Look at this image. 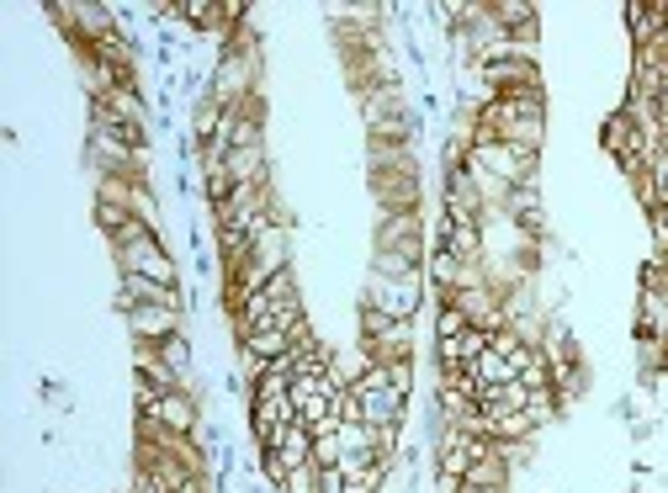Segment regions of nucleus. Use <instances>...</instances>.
<instances>
[{
	"mask_svg": "<svg viewBox=\"0 0 668 493\" xmlns=\"http://www.w3.org/2000/svg\"><path fill=\"white\" fill-rule=\"evenodd\" d=\"M425 303H430V277L425 271H409V277H371V271H366L361 309L388 313V318H398V324H420Z\"/></svg>",
	"mask_w": 668,
	"mask_h": 493,
	"instance_id": "1",
	"label": "nucleus"
},
{
	"mask_svg": "<svg viewBox=\"0 0 668 493\" xmlns=\"http://www.w3.org/2000/svg\"><path fill=\"white\" fill-rule=\"evenodd\" d=\"M371 249L425 266L430 249H435V234L425 228V213H388V217H377V228H371Z\"/></svg>",
	"mask_w": 668,
	"mask_h": 493,
	"instance_id": "2",
	"label": "nucleus"
},
{
	"mask_svg": "<svg viewBox=\"0 0 668 493\" xmlns=\"http://www.w3.org/2000/svg\"><path fill=\"white\" fill-rule=\"evenodd\" d=\"M467 165L488 170L493 181H504L510 191H515V186H536V176H542V155H531V149H520V144H504V138L472 144V149H467Z\"/></svg>",
	"mask_w": 668,
	"mask_h": 493,
	"instance_id": "3",
	"label": "nucleus"
},
{
	"mask_svg": "<svg viewBox=\"0 0 668 493\" xmlns=\"http://www.w3.org/2000/svg\"><path fill=\"white\" fill-rule=\"evenodd\" d=\"M112 260H118V277H149V281H165V287H186L181 266L170 255V239H144V245L112 249Z\"/></svg>",
	"mask_w": 668,
	"mask_h": 493,
	"instance_id": "4",
	"label": "nucleus"
},
{
	"mask_svg": "<svg viewBox=\"0 0 668 493\" xmlns=\"http://www.w3.org/2000/svg\"><path fill=\"white\" fill-rule=\"evenodd\" d=\"M122 309H181V313H191V292H186V287L149 281V277H118V313Z\"/></svg>",
	"mask_w": 668,
	"mask_h": 493,
	"instance_id": "5",
	"label": "nucleus"
},
{
	"mask_svg": "<svg viewBox=\"0 0 668 493\" xmlns=\"http://www.w3.org/2000/svg\"><path fill=\"white\" fill-rule=\"evenodd\" d=\"M371 197H377V217L388 213H420V197H425V176L420 170H398V176H366Z\"/></svg>",
	"mask_w": 668,
	"mask_h": 493,
	"instance_id": "6",
	"label": "nucleus"
},
{
	"mask_svg": "<svg viewBox=\"0 0 668 493\" xmlns=\"http://www.w3.org/2000/svg\"><path fill=\"white\" fill-rule=\"evenodd\" d=\"M435 245L452 249L456 260H488V228H483V217H452V213H441V223H435Z\"/></svg>",
	"mask_w": 668,
	"mask_h": 493,
	"instance_id": "7",
	"label": "nucleus"
},
{
	"mask_svg": "<svg viewBox=\"0 0 668 493\" xmlns=\"http://www.w3.org/2000/svg\"><path fill=\"white\" fill-rule=\"evenodd\" d=\"M122 324L133 345H165L170 335H186L181 309H122Z\"/></svg>",
	"mask_w": 668,
	"mask_h": 493,
	"instance_id": "8",
	"label": "nucleus"
},
{
	"mask_svg": "<svg viewBox=\"0 0 668 493\" xmlns=\"http://www.w3.org/2000/svg\"><path fill=\"white\" fill-rule=\"evenodd\" d=\"M441 213L452 217H488V202L478 181H472V170L467 165H456V170H441Z\"/></svg>",
	"mask_w": 668,
	"mask_h": 493,
	"instance_id": "9",
	"label": "nucleus"
},
{
	"mask_svg": "<svg viewBox=\"0 0 668 493\" xmlns=\"http://www.w3.org/2000/svg\"><path fill=\"white\" fill-rule=\"evenodd\" d=\"M154 419L170 435H197L208 419H202V403H197V388H181V393H159L154 403Z\"/></svg>",
	"mask_w": 668,
	"mask_h": 493,
	"instance_id": "10",
	"label": "nucleus"
},
{
	"mask_svg": "<svg viewBox=\"0 0 668 493\" xmlns=\"http://www.w3.org/2000/svg\"><path fill=\"white\" fill-rule=\"evenodd\" d=\"M361 403V419L371 430H388V425H409V399L393 388H350Z\"/></svg>",
	"mask_w": 668,
	"mask_h": 493,
	"instance_id": "11",
	"label": "nucleus"
},
{
	"mask_svg": "<svg viewBox=\"0 0 668 493\" xmlns=\"http://www.w3.org/2000/svg\"><path fill=\"white\" fill-rule=\"evenodd\" d=\"M621 22H626V32H632V54H637V48H653V43L668 32L664 0H653V5H647V0H626V5H621Z\"/></svg>",
	"mask_w": 668,
	"mask_h": 493,
	"instance_id": "12",
	"label": "nucleus"
},
{
	"mask_svg": "<svg viewBox=\"0 0 668 493\" xmlns=\"http://www.w3.org/2000/svg\"><path fill=\"white\" fill-rule=\"evenodd\" d=\"M632 335L668 339V292H653V287H637V324H632Z\"/></svg>",
	"mask_w": 668,
	"mask_h": 493,
	"instance_id": "13",
	"label": "nucleus"
},
{
	"mask_svg": "<svg viewBox=\"0 0 668 493\" xmlns=\"http://www.w3.org/2000/svg\"><path fill=\"white\" fill-rule=\"evenodd\" d=\"M461 483H467V489H510V483H515V467L504 462L499 446H488V457H478V462L467 467Z\"/></svg>",
	"mask_w": 668,
	"mask_h": 493,
	"instance_id": "14",
	"label": "nucleus"
},
{
	"mask_svg": "<svg viewBox=\"0 0 668 493\" xmlns=\"http://www.w3.org/2000/svg\"><path fill=\"white\" fill-rule=\"evenodd\" d=\"M313 440H319V435L308 430L303 419H298V425H287V430H281V440L271 446L276 462L287 467V472H292V467H308V462H313Z\"/></svg>",
	"mask_w": 668,
	"mask_h": 493,
	"instance_id": "15",
	"label": "nucleus"
},
{
	"mask_svg": "<svg viewBox=\"0 0 668 493\" xmlns=\"http://www.w3.org/2000/svg\"><path fill=\"white\" fill-rule=\"evenodd\" d=\"M298 339L287 335V329H276V324H260V329H249V335H240V350H249V356H260V361H281L287 350H292Z\"/></svg>",
	"mask_w": 668,
	"mask_h": 493,
	"instance_id": "16",
	"label": "nucleus"
},
{
	"mask_svg": "<svg viewBox=\"0 0 668 493\" xmlns=\"http://www.w3.org/2000/svg\"><path fill=\"white\" fill-rule=\"evenodd\" d=\"M472 377H478V388H504V382H520V371L510 367V356H499V350H493V345H488L483 356H478V361H472Z\"/></svg>",
	"mask_w": 668,
	"mask_h": 493,
	"instance_id": "17",
	"label": "nucleus"
},
{
	"mask_svg": "<svg viewBox=\"0 0 668 493\" xmlns=\"http://www.w3.org/2000/svg\"><path fill=\"white\" fill-rule=\"evenodd\" d=\"M461 266H467V260H456L452 249H430V260H425V277H430V287H435V292H456V281H461Z\"/></svg>",
	"mask_w": 668,
	"mask_h": 493,
	"instance_id": "18",
	"label": "nucleus"
},
{
	"mask_svg": "<svg viewBox=\"0 0 668 493\" xmlns=\"http://www.w3.org/2000/svg\"><path fill=\"white\" fill-rule=\"evenodd\" d=\"M91 217H96V228H101L107 239H118L122 228L133 223V208L118 202V197H91Z\"/></svg>",
	"mask_w": 668,
	"mask_h": 493,
	"instance_id": "19",
	"label": "nucleus"
},
{
	"mask_svg": "<svg viewBox=\"0 0 668 493\" xmlns=\"http://www.w3.org/2000/svg\"><path fill=\"white\" fill-rule=\"evenodd\" d=\"M159 350V361L170 371H181L186 382H191V367H197V345H191V335H170L165 345H154Z\"/></svg>",
	"mask_w": 668,
	"mask_h": 493,
	"instance_id": "20",
	"label": "nucleus"
},
{
	"mask_svg": "<svg viewBox=\"0 0 668 493\" xmlns=\"http://www.w3.org/2000/svg\"><path fill=\"white\" fill-rule=\"evenodd\" d=\"M557 408H563V399H557V388H542V393H531V403H525V414L536 419V430L557 419Z\"/></svg>",
	"mask_w": 668,
	"mask_h": 493,
	"instance_id": "21",
	"label": "nucleus"
},
{
	"mask_svg": "<svg viewBox=\"0 0 668 493\" xmlns=\"http://www.w3.org/2000/svg\"><path fill=\"white\" fill-rule=\"evenodd\" d=\"M276 493H319V462L292 467V472L281 478V489H276Z\"/></svg>",
	"mask_w": 668,
	"mask_h": 493,
	"instance_id": "22",
	"label": "nucleus"
},
{
	"mask_svg": "<svg viewBox=\"0 0 668 493\" xmlns=\"http://www.w3.org/2000/svg\"><path fill=\"white\" fill-rule=\"evenodd\" d=\"M388 367V388L403 393V399H414V356H403V361H382Z\"/></svg>",
	"mask_w": 668,
	"mask_h": 493,
	"instance_id": "23",
	"label": "nucleus"
},
{
	"mask_svg": "<svg viewBox=\"0 0 668 493\" xmlns=\"http://www.w3.org/2000/svg\"><path fill=\"white\" fill-rule=\"evenodd\" d=\"M461 329H472V324L461 318V309H452V303H441V309H435V339H456Z\"/></svg>",
	"mask_w": 668,
	"mask_h": 493,
	"instance_id": "24",
	"label": "nucleus"
},
{
	"mask_svg": "<svg viewBox=\"0 0 668 493\" xmlns=\"http://www.w3.org/2000/svg\"><path fill=\"white\" fill-rule=\"evenodd\" d=\"M339 457H345L339 435H319V440H313V462L319 467H339Z\"/></svg>",
	"mask_w": 668,
	"mask_h": 493,
	"instance_id": "25",
	"label": "nucleus"
},
{
	"mask_svg": "<svg viewBox=\"0 0 668 493\" xmlns=\"http://www.w3.org/2000/svg\"><path fill=\"white\" fill-rule=\"evenodd\" d=\"M647 228H653V245L664 255L668 249V208H653V213H647Z\"/></svg>",
	"mask_w": 668,
	"mask_h": 493,
	"instance_id": "26",
	"label": "nucleus"
},
{
	"mask_svg": "<svg viewBox=\"0 0 668 493\" xmlns=\"http://www.w3.org/2000/svg\"><path fill=\"white\" fill-rule=\"evenodd\" d=\"M461 493H510V489H467V483H461Z\"/></svg>",
	"mask_w": 668,
	"mask_h": 493,
	"instance_id": "27",
	"label": "nucleus"
}]
</instances>
